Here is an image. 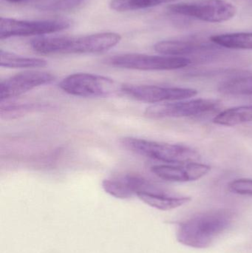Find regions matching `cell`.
I'll use <instances>...</instances> for the list:
<instances>
[{"label":"cell","instance_id":"8992f818","mask_svg":"<svg viewBox=\"0 0 252 253\" xmlns=\"http://www.w3.org/2000/svg\"><path fill=\"white\" fill-rule=\"evenodd\" d=\"M117 68L138 71H172L185 68L192 63L188 58L178 56H152L140 53L116 55L107 60Z\"/></svg>","mask_w":252,"mask_h":253},{"label":"cell","instance_id":"4fadbf2b","mask_svg":"<svg viewBox=\"0 0 252 253\" xmlns=\"http://www.w3.org/2000/svg\"><path fill=\"white\" fill-rule=\"evenodd\" d=\"M149 181L134 174H127L102 181V187L108 194L120 199H131L147 185Z\"/></svg>","mask_w":252,"mask_h":253},{"label":"cell","instance_id":"603a6c76","mask_svg":"<svg viewBox=\"0 0 252 253\" xmlns=\"http://www.w3.org/2000/svg\"><path fill=\"white\" fill-rule=\"evenodd\" d=\"M7 1H10V2H20V1H25V0H6Z\"/></svg>","mask_w":252,"mask_h":253},{"label":"cell","instance_id":"ba28073f","mask_svg":"<svg viewBox=\"0 0 252 253\" xmlns=\"http://www.w3.org/2000/svg\"><path fill=\"white\" fill-rule=\"evenodd\" d=\"M220 105L216 99H196L186 102H163L146 108L145 117L152 120L197 117L216 111Z\"/></svg>","mask_w":252,"mask_h":253},{"label":"cell","instance_id":"2e32d148","mask_svg":"<svg viewBox=\"0 0 252 253\" xmlns=\"http://www.w3.org/2000/svg\"><path fill=\"white\" fill-rule=\"evenodd\" d=\"M215 44L223 48L252 50V33H232L210 37Z\"/></svg>","mask_w":252,"mask_h":253},{"label":"cell","instance_id":"ffe728a7","mask_svg":"<svg viewBox=\"0 0 252 253\" xmlns=\"http://www.w3.org/2000/svg\"><path fill=\"white\" fill-rule=\"evenodd\" d=\"M221 93L229 95H252V76L232 79L219 86Z\"/></svg>","mask_w":252,"mask_h":253},{"label":"cell","instance_id":"7c38bea8","mask_svg":"<svg viewBox=\"0 0 252 253\" xmlns=\"http://www.w3.org/2000/svg\"><path fill=\"white\" fill-rule=\"evenodd\" d=\"M211 170L209 165L198 162L185 165H160L151 168V172L158 178L173 182H188L203 178Z\"/></svg>","mask_w":252,"mask_h":253},{"label":"cell","instance_id":"e0dca14e","mask_svg":"<svg viewBox=\"0 0 252 253\" xmlns=\"http://www.w3.org/2000/svg\"><path fill=\"white\" fill-rule=\"evenodd\" d=\"M47 65V62L42 59L26 57L3 50H0V65L4 68H44Z\"/></svg>","mask_w":252,"mask_h":253},{"label":"cell","instance_id":"7402d4cb","mask_svg":"<svg viewBox=\"0 0 252 253\" xmlns=\"http://www.w3.org/2000/svg\"><path fill=\"white\" fill-rule=\"evenodd\" d=\"M228 189L231 193L235 194L252 197V179L240 178L234 180L229 183Z\"/></svg>","mask_w":252,"mask_h":253},{"label":"cell","instance_id":"52a82bcc","mask_svg":"<svg viewBox=\"0 0 252 253\" xmlns=\"http://www.w3.org/2000/svg\"><path fill=\"white\" fill-rule=\"evenodd\" d=\"M155 51L166 56L186 57L194 56L200 60H211L220 56L223 52L220 46L210 40L188 38L181 40H164L154 46Z\"/></svg>","mask_w":252,"mask_h":253},{"label":"cell","instance_id":"9c48e42d","mask_svg":"<svg viewBox=\"0 0 252 253\" xmlns=\"http://www.w3.org/2000/svg\"><path fill=\"white\" fill-rule=\"evenodd\" d=\"M70 26L71 22L66 19L28 21L1 17L0 39L54 34L66 30Z\"/></svg>","mask_w":252,"mask_h":253},{"label":"cell","instance_id":"9a60e30c","mask_svg":"<svg viewBox=\"0 0 252 253\" xmlns=\"http://www.w3.org/2000/svg\"><path fill=\"white\" fill-rule=\"evenodd\" d=\"M252 122V105L225 110L216 116L213 123L218 126H232Z\"/></svg>","mask_w":252,"mask_h":253},{"label":"cell","instance_id":"44dd1931","mask_svg":"<svg viewBox=\"0 0 252 253\" xmlns=\"http://www.w3.org/2000/svg\"><path fill=\"white\" fill-rule=\"evenodd\" d=\"M85 0H35L36 8L44 11H65L72 10Z\"/></svg>","mask_w":252,"mask_h":253},{"label":"cell","instance_id":"7a4b0ae2","mask_svg":"<svg viewBox=\"0 0 252 253\" xmlns=\"http://www.w3.org/2000/svg\"><path fill=\"white\" fill-rule=\"evenodd\" d=\"M121 37L106 32L81 37H43L31 42L34 51L43 55L96 53L108 51L118 44Z\"/></svg>","mask_w":252,"mask_h":253},{"label":"cell","instance_id":"8fae6325","mask_svg":"<svg viewBox=\"0 0 252 253\" xmlns=\"http://www.w3.org/2000/svg\"><path fill=\"white\" fill-rule=\"evenodd\" d=\"M54 80L53 74L41 71H28L9 77L0 83V102L18 97L36 87L50 84Z\"/></svg>","mask_w":252,"mask_h":253},{"label":"cell","instance_id":"ac0fdd59","mask_svg":"<svg viewBox=\"0 0 252 253\" xmlns=\"http://www.w3.org/2000/svg\"><path fill=\"white\" fill-rule=\"evenodd\" d=\"M48 105L30 102H1L0 116L5 120H14L29 114L33 111H39L48 108Z\"/></svg>","mask_w":252,"mask_h":253},{"label":"cell","instance_id":"3957f363","mask_svg":"<svg viewBox=\"0 0 252 253\" xmlns=\"http://www.w3.org/2000/svg\"><path fill=\"white\" fill-rule=\"evenodd\" d=\"M120 143L124 148L135 154L167 165H185L196 162L201 159L196 150L180 144L158 142L133 137H124Z\"/></svg>","mask_w":252,"mask_h":253},{"label":"cell","instance_id":"6da1fadb","mask_svg":"<svg viewBox=\"0 0 252 253\" xmlns=\"http://www.w3.org/2000/svg\"><path fill=\"white\" fill-rule=\"evenodd\" d=\"M235 213L229 209L211 210L178 224L176 237L181 245L195 249L211 246L232 225Z\"/></svg>","mask_w":252,"mask_h":253},{"label":"cell","instance_id":"5b68a950","mask_svg":"<svg viewBox=\"0 0 252 253\" xmlns=\"http://www.w3.org/2000/svg\"><path fill=\"white\" fill-rule=\"evenodd\" d=\"M172 13L203 22L220 23L235 17L237 8L226 0H194L169 6Z\"/></svg>","mask_w":252,"mask_h":253},{"label":"cell","instance_id":"d6986e66","mask_svg":"<svg viewBox=\"0 0 252 253\" xmlns=\"http://www.w3.org/2000/svg\"><path fill=\"white\" fill-rule=\"evenodd\" d=\"M176 0H112L109 6L118 12L131 11L155 7Z\"/></svg>","mask_w":252,"mask_h":253},{"label":"cell","instance_id":"277c9868","mask_svg":"<svg viewBox=\"0 0 252 253\" xmlns=\"http://www.w3.org/2000/svg\"><path fill=\"white\" fill-rule=\"evenodd\" d=\"M124 84L109 77L87 73L71 74L60 82L59 87L72 96L84 98L109 97L123 93Z\"/></svg>","mask_w":252,"mask_h":253},{"label":"cell","instance_id":"5bb4252c","mask_svg":"<svg viewBox=\"0 0 252 253\" xmlns=\"http://www.w3.org/2000/svg\"><path fill=\"white\" fill-rule=\"evenodd\" d=\"M136 196L146 205L160 211L176 209L191 201L190 197L173 196L158 187L152 190L140 192Z\"/></svg>","mask_w":252,"mask_h":253},{"label":"cell","instance_id":"30bf717a","mask_svg":"<svg viewBox=\"0 0 252 253\" xmlns=\"http://www.w3.org/2000/svg\"><path fill=\"white\" fill-rule=\"evenodd\" d=\"M122 92L124 94L139 102L154 105L163 102L183 100L194 97L198 94V91L192 88L133 84H124Z\"/></svg>","mask_w":252,"mask_h":253}]
</instances>
